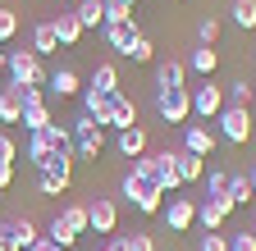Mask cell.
Instances as JSON below:
<instances>
[{"mask_svg": "<svg viewBox=\"0 0 256 251\" xmlns=\"http://www.w3.org/2000/svg\"><path fill=\"white\" fill-rule=\"evenodd\" d=\"M14 32H18V14L14 9H0V46H5Z\"/></svg>", "mask_w": 256, "mask_h": 251, "instance_id": "e575fe53", "label": "cell"}, {"mask_svg": "<svg viewBox=\"0 0 256 251\" xmlns=\"http://www.w3.org/2000/svg\"><path fill=\"white\" fill-rule=\"evenodd\" d=\"M247 183H252V197H256V169H252V174H247Z\"/></svg>", "mask_w": 256, "mask_h": 251, "instance_id": "bcb514c9", "label": "cell"}, {"mask_svg": "<svg viewBox=\"0 0 256 251\" xmlns=\"http://www.w3.org/2000/svg\"><path fill=\"white\" fill-rule=\"evenodd\" d=\"M69 137H74V155H78V160H96V155L106 151V128L92 114H78L69 123Z\"/></svg>", "mask_w": 256, "mask_h": 251, "instance_id": "7a4b0ae2", "label": "cell"}, {"mask_svg": "<svg viewBox=\"0 0 256 251\" xmlns=\"http://www.w3.org/2000/svg\"><path fill=\"white\" fill-rule=\"evenodd\" d=\"M114 5H128V9H133L138 0H106V9H114Z\"/></svg>", "mask_w": 256, "mask_h": 251, "instance_id": "ee69618b", "label": "cell"}, {"mask_svg": "<svg viewBox=\"0 0 256 251\" xmlns=\"http://www.w3.org/2000/svg\"><path fill=\"white\" fill-rule=\"evenodd\" d=\"M128 251H156V238L142 233V229H138V233H128Z\"/></svg>", "mask_w": 256, "mask_h": 251, "instance_id": "8d00e7d4", "label": "cell"}, {"mask_svg": "<svg viewBox=\"0 0 256 251\" xmlns=\"http://www.w3.org/2000/svg\"><path fill=\"white\" fill-rule=\"evenodd\" d=\"M10 87H46V64L32 50H10Z\"/></svg>", "mask_w": 256, "mask_h": 251, "instance_id": "3957f363", "label": "cell"}, {"mask_svg": "<svg viewBox=\"0 0 256 251\" xmlns=\"http://www.w3.org/2000/svg\"><path fill=\"white\" fill-rule=\"evenodd\" d=\"M224 187H229V169H210L206 174V197H224Z\"/></svg>", "mask_w": 256, "mask_h": 251, "instance_id": "d6a6232c", "label": "cell"}, {"mask_svg": "<svg viewBox=\"0 0 256 251\" xmlns=\"http://www.w3.org/2000/svg\"><path fill=\"white\" fill-rule=\"evenodd\" d=\"M23 119V96L18 87H0V123H18Z\"/></svg>", "mask_w": 256, "mask_h": 251, "instance_id": "7402d4cb", "label": "cell"}, {"mask_svg": "<svg viewBox=\"0 0 256 251\" xmlns=\"http://www.w3.org/2000/svg\"><path fill=\"white\" fill-rule=\"evenodd\" d=\"M114 146H119V155H128V160H138V155H146V151H151V146H146V128H142V123L124 128V133L114 137Z\"/></svg>", "mask_w": 256, "mask_h": 251, "instance_id": "e0dca14e", "label": "cell"}, {"mask_svg": "<svg viewBox=\"0 0 256 251\" xmlns=\"http://www.w3.org/2000/svg\"><path fill=\"white\" fill-rule=\"evenodd\" d=\"M28 251H64V247H55V242H50V238H46V233H42V238H37V242H32V247H28Z\"/></svg>", "mask_w": 256, "mask_h": 251, "instance_id": "60d3db41", "label": "cell"}, {"mask_svg": "<svg viewBox=\"0 0 256 251\" xmlns=\"http://www.w3.org/2000/svg\"><path fill=\"white\" fill-rule=\"evenodd\" d=\"M74 18L82 23V32H87V27H106V0H78Z\"/></svg>", "mask_w": 256, "mask_h": 251, "instance_id": "ffe728a7", "label": "cell"}, {"mask_svg": "<svg viewBox=\"0 0 256 251\" xmlns=\"http://www.w3.org/2000/svg\"><path fill=\"white\" fill-rule=\"evenodd\" d=\"M0 251H23V242L14 233V219H10V224H0Z\"/></svg>", "mask_w": 256, "mask_h": 251, "instance_id": "d590c367", "label": "cell"}, {"mask_svg": "<svg viewBox=\"0 0 256 251\" xmlns=\"http://www.w3.org/2000/svg\"><path fill=\"white\" fill-rule=\"evenodd\" d=\"M170 87H188V64L183 59H160L156 64V91H170Z\"/></svg>", "mask_w": 256, "mask_h": 251, "instance_id": "5bb4252c", "label": "cell"}, {"mask_svg": "<svg viewBox=\"0 0 256 251\" xmlns=\"http://www.w3.org/2000/svg\"><path fill=\"white\" fill-rule=\"evenodd\" d=\"M197 224H202L206 233H220V229H224V215H220V206H215L210 197H206V201L197 206Z\"/></svg>", "mask_w": 256, "mask_h": 251, "instance_id": "f1b7e54d", "label": "cell"}, {"mask_svg": "<svg viewBox=\"0 0 256 251\" xmlns=\"http://www.w3.org/2000/svg\"><path fill=\"white\" fill-rule=\"evenodd\" d=\"M215 123H220V137H224V142H234V146L252 142V110H242V105H224V110L215 114Z\"/></svg>", "mask_w": 256, "mask_h": 251, "instance_id": "5b68a950", "label": "cell"}, {"mask_svg": "<svg viewBox=\"0 0 256 251\" xmlns=\"http://www.w3.org/2000/svg\"><path fill=\"white\" fill-rule=\"evenodd\" d=\"M18 96H23V119H18V123H23L28 133H42L46 123H55V119H50V105H46V91H42V87H18Z\"/></svg>", "mask_w": 256, "mask_h": 251, "instance_id": "8992f818", "label": "cell"}, {"mask_svg": "<svg viewBox=\"0 0 256 251\" xmlns=\"http://www.w3.org/2000/svg\"><path fill=\"white\" fill-rule=\"evenodd\" d=\"M160 215H165L170 233H188L192 224H197V201L192 197H170V206H160Z\"/></svg>", "mask_w": 256, "mask_h": 251, "instance_id": "8fae6325", "label": "cell"}, {"mask_svg": "<svg viewBox=\"0 0 256 251\" xmlns=\"http://www.w3.org/2000/svg\"><path fill=\"white\" fill-rule=\"evenodd\" d=\"M60 155H74V137H69V128L64 123H46L42 133H28V165L32 169H50Z\"/></svg>", "mask_w": 256, "mask_h": 251, "instance_id": "6da1fadb", "label": "cell"}, {"mask_svg": "<svg viewBox=\"0 0 256 251\" xmlns=\"http://www.w3.org/2000/svg\"><path fill=\"white\" fill-rule=\"evenodd\" d=\"M229 251H256V238H252V229H247V233H234V238H229Z\"/></svg>", "mask_w": 256, "mask_h": 251, "instance_id": "f35d334b", "label": "cell"}, {"mask_svg": "<svg viewBox=\"0 0 256 251\" xmlns=\"http://www.w3.org/2000/svg\"><path fill=\"white\" fill-rule=\"evenodd\" d=\"M60 224L69 229L74 238H82V233H87V206H82V201H69V206L60 210Z\"/></svg>", "mask_w": 256, "mask_h": 251, "instance_id": "603a6c76", "label": "cell"}, {"mask_svg": "<svg viewBox=\"0 0 256 251\" xmlns=\"http://www.w3.org/2000/svg\"><path fill=\"white\" fill-rule=\"evenodd\" d=\"M202 251H229V238H224V233H206L202 238Z\"/></svg>", "mask_w": 256, "mask_h": 251, "instance_id": "ab89813d", "label": "cell"}, {"mask_svg": "<svg viewBox=\"0 0 256 251\" xmlns=\"http://www.w3.org/2000/svg\"><path fill=\"white\" fill-rule=\"evenodd\" d=\"M14 233H18V242H23V251H28L32 242H37V238H42V233H37V224H32L28 215H23V219H14Z\"/></svg>", "mask_w": 256, "mask_h": 251, "instance_id": "836d02e7", "label": "cell"}, {"mask_svg": "<svg viewBox=\"0 0 256 251\" xmlns=\"http://www.w3.org/2000/svg\"><path fill=\"white\" fill-rule=\"evenodd\" d=\"M202 178H206V160H202V155L178 151V183H202Z\"/></svg>", "mask_w": 256, "mask_h": 251, "instance_id": "d4e9b609", "label": "cell"}, {"mask_svg": "<svg viewBox=\"0 0 256 251\" xmlns=\"http://www.w3.org/2000/svg\"><path fill=\"white\" fill-rule=\"evenodd\" d=\"M156 114L165 119V123H183L192 119V91L188 87H170V91H156Z\"/></svg>", "mask_w": 256, "mask_h": 251, "instance_id": "277c9868", "label": "cell"}, {"mask_svg": "<svg viewBox=\"0 0 256 251\" xmlns=\"http://www.w3.org/2000/svg\"><path fill=\"white\" fill-rule=\"evenodd\" d=\"M50 23H55V37H60V46H78V37H82V23L74 18V9L55 14Z\"/></svg>", "mask_w": 256, "mask_h": 251, "instance_id": "44dd1931", "label": "cell"}, {"mask_svg": "<svg viewBox=\"0 0 256 251\" xmlns=\"http://www.w3.org/2000/svg\"><path fill=\"white\" fill-rule=\"evenodd\" d=\"M101 32H106V46L114 55H128V46H133V37H138V23L133 18H128V23H106Z\"/></svg>", "mask_w": 256, "mask_h": 251, "instance_id": "9a60e30c", "label": "cell"}, {"mask_svg": "<svg viewBox=\"0 0 256 251\" xmlns=\"http://www.w3.org/2000/svg\"><path fill=\"white\" fill-rule=\"evenodd\" d=\"M197 41H202V46H215V41H220V18L206 14V18L197 23Z\"/></svg>", "mask_w": 256, "mask_h": 251, "instance_id": "1f68e13d", "label": "cell"}, {"mask_svg": "<svg viewBox=\"0 0 256 251\" xmlns=\"http://www.w3.org/2000/svg\"><path fill=\"white\" fill-rule=\"evenodd\" d=\"M124 59H133V64H151V59H156V41L146 37V32H138L133 37V46H128V55Z\"/></svg>", "mask_w": 256, "mask_h": 251, "instance_id": "83f0119b", "label": "cell"}, {"mask_svg": "<svg viewBox=\"0 0 256 251\" xmlns=\"http://www.w3.org/2000/svg\"><path fill=\"white\" fill-rule=\"evenodd\" d=\"M252 101H256V87H252L247 78H234L229 87H224V105H242V110H247Z\"/></svg>", "mask_w": 256, "mask_h": 251, "instance_id": "cb8c5ba5", "label": "cell"}, {"mask_svg": "<svg viewBox=\"0 0 256 251\" xmlns=\"http://www.w3.org/2000/svg\"><path fill=\"white\" fill-rule=\"evenodd\" d=\"M10 183H14V165H0V192H5Z\"/></svg>", "mask_w": 256, "mask_h": 251, "instance_id": "7bdbcfd3", "label": "cell"}, {"mask_svg": "<svg viewBox=\"0 0 256 251\" xmlns=\"http://www.w3.org/2000/svg\"><path fill=\"white\" fill-rule=\"evenodd\" d=\"M87 87H92V91H106V96H110V91H119V69H114V64H96Z\"/></svg>", "mask_w": 256, "mask_h": 251, "instance_id": "484cf974", "label": "cell"}, {"mask_svg": "<svg viewBox=\"0 0 256 251\" xmlns=\"http://www.w3.org/2000/svg\"><path fill=\"white\" fill-rule=\"evenodd\" d=\"M252 238H256V224H252Z\"/></svg>", "mask_w": 256, "mask_h": 251, "instance_id": "c3c4849f", "label": "cell"}, {"mask_svg": "<svg viewBox=\"0 0 256 251\" xmlns=\"http://www.w3.org/2000/svg\"><path fill=\"white\" fill-rule=\"evenodd\" d=\"M234 23L242 32H252L256 27V0H234Z\"/></svg>", "mask_w": 256, "mask_h": 251, "instance_id": "f546056e", "label": "cell"}, {"mask_svg": "<svg viewBox=\"0 0 256 251\" xmlns=\"http://www.w3.org/2000/svg\"><path fill=\"white\" fill-rule=\"evenodd\" d=\"M101 251H128V238H124V233H114V238H110Z\"/></svg>", "mask_w": 256, "mask_h": 251, "instance_id": "b9f144b4", "label": "cell"}, {"mask_svg": "<svg viewBox=\"0 0 256 251\" xmlns=\"http://www.w3.org/2000/svg\"><path fill=\"white\" fill-rule=\"evenodd\" d=\"M69 183H74V155H60L50 169L37 174V192L42 197H60V192H69Z\"/></svg>", "mask_w": 256, "mask_h": 251, "instance_id": "ba28073f", "label": "cell"}, {"mask_svg": "<svg viewBox=\"0 0 256 251\" xmlns=\"http://www.w3.org/2000/svg\"><path fill=\"white\" fill-rule=\"evenodd\" d=\"M119 229V206L110 197L87 201V233H114Z\"/></svg>", "mask_w": 256, "mask_h": 251, "instance_id": "30bf717a", "label": "cell"}, {"mask_svg": "<svg viewBox=\"0 0 256 251\" xmlns=\"http://www.w3.org/2000/svg\"><path fill=\"white\" fill-rule=\"evenodd\" d=\"M215 146H220V137L206 128V123H183V151L188 155H202V160H206Z\"/></svg>", "mask_w": 256, "mask_h": 251, "instance_id": "7c38bea8", "label": "cell"}, {"mask_svg": "<svg viewBox=\"0 0 256 251\" xmlns=\"http://www.w3.org/2000/svg\"><path fill=\"white\" fill-rule=\"evenodd\" d=\"M192 91V114H197V119H215L220 110H224V87L220 82H202V87H188Z\"/></svg>", "mask_w": 256, "mask_h": 251, "instance_id": "9c48e42d", "label": "cell"}, {"mask_svg": "<svg viewBox=\"0 0 256 251\" xmlns=\"http://www.w3.org/2000/svg\"><path fill=\"white\" fill-rule=\"evenodd\" d=\"M46 82H50V96H60V101L82 96V78L74 69H55V73H46Z\"/></svg>", "mask_w": 256, "mask_h": 251, "instance_id": "2e32d148", "label": "cell"}, {"mask_svg": "<svg viewBox=\"0 0 256 251\" xmlns=\"http://www.w3.org/2000/svg\"><path fill=\"white\" fill-rule=\"evenodd\" d=\"M64 5H69V9H74V5H78V0H64Z\"/></svg>", "mask_w": 256, "mask_h": 251, "instance_id": "7dc6e473", "label": "cell"}, {"mask_svg": "<svg viewBox=\"0 0 256 251\" xmlns=\"http://www.w3.org/2000/svg\"><path fill=\"white\" fill-rule=\"evenodd\" d=\"M224 197H229L234 206H247V201H256V197H252V183H247V174H229V187H224Z\"/></svg>", "mask_w": 256, "mask_h": 251, "instance_id": "4316f807", "label": "cell"}, {"mask_svg": "<svg viewBox=\"0 0 256 251\" xmlns=\"http://www.w3.org/2000/svg\"><path fill=\"white\" fill-rule=\"evenodd\" d=\"M28 50H32V55H42V59L60 50V37H55V23H50V18H42L37 27H32V46H28Z\"/></svg>", "mask_w": 256, "mask_h": 251, "instance_id": "ac0fdd59", "label": "cell"}, {"mask_svg": "<svg viewBox=\"0 0 256 251\" xmlns=\"http://www.w3.org/2000/svg\"><path fill=\"white\" fill-rule=\"evenodd\" d=\"M183 64H188L192 73H202V78H210V73L220 69V50H215V46H197V50H192V55L183 59Z\"/></svg>", "mask_w": 256, "mask_h": 251, "instance_id": "d6986e66", "label": "cell"}, {"mask_svg": "<svg viewBox=\"0 0 256 251\" xmlns=\"http://www.w3.org/2000/svg\"><path fill=\"white\" fill-rule=\"evenodd\" d=\"M14 160H18V142L0 133V165H14Z\"/></svg>", "mask_w": 256, "mask_h": 251, "instance_id": "74e56055", "label": "cell"}, {"mask_svg": "<svg viewBox=\"0 0 256 251\" xmlns=\"http://www.w3.org/2000/svg\"><path fill=\"white\" fill-rule=\"evenodd\" d=\"M5 69H10V50L0 46V73H5Z\"/></svg>", "mask_w": 256, "mask_h": 251, "instance_id": "f6af8a7d", "label": "cell"}, {"mask_svg": "<svg viewBox=\"0 0 256 251\" xmlns=\"http://www.w3.org/2000/svg\"><path fill=\"white\" fill-rule=\"evenodd\" d=\"M138 123V105L124 96V91H114L110 96V110H106V128H114V133H124V128H133Z\"/></svg>", "mask_w": 256, "mask_h": 251, "instance_id": "4fadbf2b", "label": "cell"}, {"mask_svg": "<svg viewBox=\"0 0 256 251\" xmlns=\"http://www.w3.org/2000/svg\"><path fill=\"white\" fill-rule=\"evenodd\" d=\"M46 238H50L55 247H64V251H74V247H78V238H74L69 229H64V224H60V215L50 219V229H46Z\"/></svg>", "mask_w": 256, "mask_h": 251, "instance_id": "4dcf8cb0", "label": "cell"}, {"mask_svg": "<svg viewBox=\"0 0 256 251\" xmlns=\"http://www.w3.org/2000/svg\"><path fill=\"white\" fill-rule=\"evenodd\" d=\"M151 155V174H156V187H160V192H165V197H174L178 192V151H146Z\"/></svg>", "mask_w": 256, "mask_h": 251, "instance_id": "52a82bcc", "label": "cell"}]
</instances>
